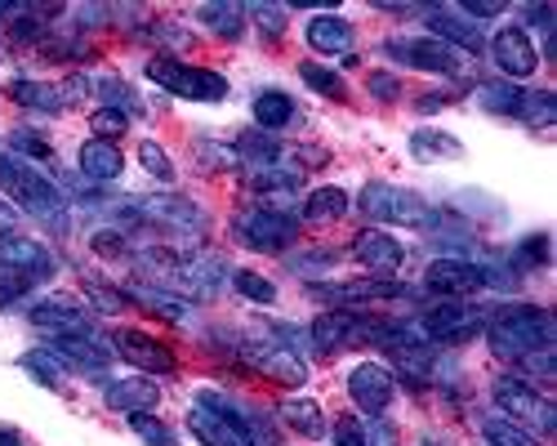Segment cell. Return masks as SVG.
I'll return each mask as SVG.
<instances>
[{
	"mask_svg": "<svg viewBox=\"0 0 557 446\" xmlns=\"http://www.w3.org/2000/svg\"><path fill=\"white\" fill-rule=\"evenodd\" d=\"M0 268L23 273L27 282H45V277H54V255L45 250L40 241L14 233V237H0Z\"/></svg>",
	"mask_w": 557,
	"mask_h": 446,
	"instance_id": "23",
	"label": "cell"
},
{
	"mask_svg": "<svg viewBox=\"0 0 557 446\" xmlns=\"http://www.w3.org/2000/svg\"><path fill=\"white\" fill-rule=\"evenodd\" d=\"M308 45L317 54L352 63V23L344 14H335V10H321L317 18H308Z\"/></svg>",
	"mask_w": 557,
	"mask_h": 446,
	"instance_id": "25",
	"label": "cell"
},
{
	"mask_svg": "<svg viewBox=\"0 0 557 446\" xmlns=\"http://www.w3.org/2000/svg\"><path fill=\"white\" fill-rule=\"evenodd\" d=\"M424 286L433 295H446V299H463V295H478L482 286H508V277L491 273L486 263H473V259H455V255H442L424 268Z\"/></svg>",
	"mask_w": 557,
	"mask_h": 446,
	"instance_id": "8",
	"label": "cell"
},
{
	"mask_svg": "<svg viewBox=\"0 0 557 446\" xmlns=\"http://www.w3.org/2000/svg\"><path fill=\"white\" fill-rule=\"evenodd\" d=\"M491 59L508 80H527L540 67V50H535V40L527 36V27H499L491 36Z\"/></svg>",
	"mask_w": 557,
	"mask_h": 446,
	"instance_id": "15",
	"label": "cell"
},
{
	"mask_svg": "<svg viewBox=\"0 0 557 446\" xmlns=\"http://www.w3.org/2000/svg\"><path fill=\"white\" fill-rule=\"evenodd\" d=\"M197 157H206L210 170H237V165H242V161H237V148H227V144H201Z\"/></svg>",
	"mask_w": 557,
	"mask_h": 446,
	"instance_id": "50",
	"label": "cell"
},
{
	"mask_svg": "<svg viewBox=\"0 0 557 446\" xmlns=\"http://www.w3.org/2000/svg\"><path fill=\"white\" fill-rule=\"evenodd\" d=\"M246 188L255 197H295L304 188V174L295 165H282V161H272V165H250L246 170Z\"/></svg>",
	"mask_w": 557,
	"mask_h": 446,
	"instance_id": "26",
	"label": "cell"
},
{
	"mask_svg": "<svg viewBox=\"0 0 557 446\" xmlns=\"http://www.w3.org/2000/svg\"><path fill=\"white\" fill-rule=\"evenodd\" d=\"M352 259L366 268L370 277H393L397 268L406 263V250H401V241L397 237H388V233H380V228H366V233H357V241H352Z\"/></svg>",
	"mask_w": 557,
	"mask_h": 446,
	"instance_id": "19",
	"label": "cell"
},
{
	"mask_svg": "<svg viewBox=\"0 0 557 446\" xmlns=\"http://www.w3.org/2000/svg\"><path fill=\"white\" fill-rule=\"evenodd\" d=\"M232 148H237V161H246V165H272V161H282V144H276V134H263V129H246Z\"/></svg>",
	"mask_w": 557,
	"mask_h": 446,
	"instance_id": "34",
	"label": "cell"
},
{
	"mask_svg": "<svg viewBox=\"0 0 557 446\" xmlns=\"http://www.w3.org/2000/svg\"><path fill=\"white\" fill-rule=\"evenodd\" d=\"M478 331H486V318L473 308V303H459V299H450V303H433L424 318H420V335L433 344V339H442V344H463V339H473Z\"/></svg>",
	"mask_w": 557,
	"mask_h": 446,
	"instance_id": "11",
	"label": "cell"
},
{
	"mask_svg": "<svg viewBox=\"0 0 557 446\" xmlns=\"http://www.w3.org/2000/svg\"><path fill=\"white\" fill-rule=\"evenodd\" d=\"M366 89H370V95H375L380 103H397V99H401V80H397L393 72H370V76H366Z\"/></svg>",
	"mask_w": 557,
	"mask_h": 446,
	"instance_id": "49",
	"label": "cell"
},
{
	"mask_svg": "<svg viewBox=\"0 0 557 446\" xmlns=\"http://www.w3.org/2000/svg\"><path fill=\"white\" fill-rule=\"evenodd\" d=\"M129 429H134L138 437H144L148 446H178V442H174V433H170L152 411H148V416H129Z\"/></svg>",
	"mask_w": 557,
	"mask_h": 446,
	"instance_id": "45",
	"label": "cell"
},
{
	"mask_svg": "<svg viewBox=\"0 0 557 446\" xmlns=\"http://www.w3.org/2000/svg\"><path fill=\"white\" fill-rule=\"evenodd\" d=\"M197 18L206 32L223 36V40H237L246 32V5H227V0H210V5H197Z\"/></svg>",
	"mask_w": 557,
	"mask_h": 446,
	"instance_id": "31",
	"label": "cell"
},
{
	"mask_svg": "<svg viewBox=\"0 0 557 446\" xmlns=\"http://www.w3.org/2000/svg\"><path fill=\"white\" fill-rule=\"evenodd\" d=\"M410 157L414 161H424V165H437V161H459L463 157V144L459 139H450L446 129H437V125H420L410 134Z\"/></svg>",
	"mask_w": 557,
	"mask_h": 446,
	"instance_id": "28",
	"label": "cell"
},
{
	"mask_svg": "<svg viewBox=\"0 0 557 446\" xmlns=\"http://www.w3.org/2000/svg\"><path fill=\"white\" fill-rule=\"evenodd\" d=\"M103 401H108V411H121V416L129 420V416H148V411H157L161 388H157V380L125 375V380H112V384L103 388Z\"/></svg>",
	"mask_w": 557,
	"mask_h": 446,
	"instance_id": "24",
	"label": "cell"
},
{
	"mask_svg": "<svg viewBox=\"0 0 557 446\" xmlns=\"http://www.w3.org/2000/svg\"><path fill=\"white\" fill-rule=\"evenodd\" d=\"M482 437H486V446H540L535 433H527L522 424L504 420V416H486L482 420Z\"/></svg>",
	"mask_w": 557,
	"mask_h": 446,
	"instance_id": "38",
	"label": "cell"
},
{
	"mask_svg": "<svg viewBox=\"0 0 557 446\" xmlns=\"http://www.w3.org/2000/svg\"><path fill=\"white\" fill-rule=\"evenodd\" d=\"M14 228H18V210L0 197V237H14Z\"/></svg>",
	"mask_w": 557,
	"mask_h": 446,
	"instance_id": "57",
	"label": "cell"
},
{
	"mask_svg": "<svg viewBox=\"0 0 557 446\" xmlns=\"http://www.w3.org/2000/svg\"><path fill=\"white\" fill-rule=\"evenodd\" d=\"M85 295L95 299L99 312H121V308H125V290H116V286H108V282H99V277L85 282Z\"/></svg>",
	"mask_w": 557,
	"mask_h": 446,
	"instance_id": "47",
	"label": "cell"
},
{
	"mask_svg": "<svg viewBox=\"0 0 557 446\" xmlns=\"http://www.w3.org/2000/svg\"><path fill=\"white\" fill-rule=\"evenodd\" d=\"M0 446H23V437L14 429H0Z\"/></svg>",
	"mask_w": 557,
	"mask_h": 446,
	"instance_id": "59",
	"label": "cell"
},
{
	"mask_svg": "<svg viewBox=\"0 0 557 446\" xmlns=\"http://www.w3.org/2000/svg\"><path fill=\"white\" fill-rule=\"evenodd\" d=\"M89 125H95V139L112 144V139H121V134L129 129V112H116V108H99L95 116H89Z\"/></svg>",
	"mask_w": 557,
	"mask_h": 446,
	"instance_id": "44",
	"label": "cell"
},
{
	"mask_svg": "<svg viewBox=\"0 0 557 446\" xmlns=\"http://www.w3.org/2000/svg\"><path fill=\"white\" fill-rule=\"evenodd\" d=\"M232 286H237V295H246L250 303H276V286L259 273H250V268H237L232 273Z\"/></svg>",
	"mask_w": 557,
	"mask_h": 446,
	"instance_id": "41",
	"label": "cell"
},
{
	"mask_svg": "<svg viewBox=\"0 0 557 446\" xmlns=\"http://www.w3.org/2000/svg\"><path fill=\"white\" fill-rule=\"evenodd\" d=\"M459 14H473V18H491V14H504V0H463Z\"/></svg>",
	"mask_w": 557,
	"mask_h": 446,
	"instance_id": "55",
	"label": "cell"
},
{
	"mask_svg": "<svg viewBox=\"0 0 557 446\" xmlns=\"http://www.w3.org/2000/svg\"><path fill=\"white\" fill-rule=\"evenodd\" d=\"M138 161H144V170H148L152 178H161V184H174V161H170V152H165L161 144L144 139V144H138Z\"/></svg>",
	"mask_w": 557,
	"mask_h": 446,
	"instance_id": "42",
	"label": "cell"
},
{
	"mask_svg": "<svg viewBox=\"0 0 557 446\" xmlns=\"http://www.w3.org/2000/svg\"><path fill=\"white\" fill-rule=\"evenodd\" d=\"M384 54L406 63V67H420V72H437V76H455L463 67L459 50H450V45L433 40V36H388L384 40Z\"/></svg>",
	"mask_w": 557,
	"mask_h": 446,
	"instance_id": "9",
	"label": "cell"
},
{
	"mask_svg": "<svg viewBox=\"0 0 557 446\" xmlns=\"http://www.w3.org/2000/svg\"><path fill=\"white\" fill-rule=\"evenodd\" d=\"M50 348L54 357H63L67 371H89V375H103L112 367V348L95 335H50Z\"/></svg>",
	"mask_w": 557,
	"mask_h": 446,
	"instance_id": "20",
	"label": "cell"
},
{
	"mask_svg": "<svg viewBox=\"0 0 557 446\" xmlns=\"http://www.w3.org/2000/svg\"><path fill=\"white\" fill-rule=\"evenodd\" d=\"M246 14H255L259 27L272 32V36H282V32H286V10H282V5H246Z\"/></svg>",
	"mask_w": 557,
	"mask_h": 446,
	"instance_id": "52",
	"label": "cell"
},
{
	"mask_svg": "<svg viewBox=\"0 0 557 446\" xmlns=\"http://www.w3.org/2000/svg\"><path fill=\"white\" fill-rule=\"evenodd\" d=\"M232 233L246 250H259V255H282L295 237H299V219L272 210V206H250L232 219Z\"/></svg>",
	"mask_w": 557,
	"mask_h": 446,
	"instance_id": "7",
	"label": "cell"
},
{
	"mask_svg": "<svg viewBox=\"0 0 557 446\" xmlns=\"http://www.w3.org/2000/svg\"><path fill=\"white\" fill-rule=\"evenodd\" d=\"M76 165L85 178H95V184H112V178H121L125 170V157L116 144H103V139H85L81 152H76Z\"/></svg>",
	"mask_w": 557,
	"mask_h": 446,
	"instance_id": "27",
	"label": "cell"
},
{
	"mask_svg": "<svg viewBox=\"0 0 557 446\" xmlns=\"http://www.w3.org/2000/svg\"><path fill=\"white\" fill-rule=\"evenodd\" d=\"M553 116H557V99L548 95V89H527L518 121H527V125H553Z\"/></svg>",
	"mask_w": 557,
	"mask_h": 446,
	"instance_id": "40",
	"label": "cell"
},
{
	"mask_svg": "<svg viewBox=\"0 0 557 446\" xmlns=\"http://www.w3.org/2000/svg\"><path fill=\"white\" fill-rule=\"evenodd\" d=\"M174 286L183 295H197V299H214L219 286L227 282V263L219 255H178L174 263Z\"/></svg>",
	"mask_w": 557,
	"mask_h": 446,
	"instance_id": "17",
	"label": "cell"
},
{
	"mask_svg": "<svg viewBox=\"0 0 557 446\" xmlns=\"http://www.w3.org/2000/svg\"><path fill=\"white\" fill-rule=\"evenodd\" d=\"M518 268H548V233H531L518 250H513Z\"/></svg>",
	"mask_w": 557,
	"mask_h": 446,
	"instance_id": "46",
	"label": "cell"
},
{
	"mask_svg": "<svg viewBox=\"0 0 557 446\" xmlns=\"http://www.w3.org/2000/svg\"><path fill=\"white\" fill-rule=\"evenodd\" d=\"M495 411H504V420H513L522 424L527 433H553L557 429V411H553V401L544 393H535L522 375H499L495 388Z\"/></svg>",
	"mask_w": 557,
	"mask_h": 446,
	"instance_id": "5",
	"label": "cell"
},
{
	"mask_svg": "<svg viewBox=\"0 0 557 446\" xmlns=\"http://www.w3.org/2000/svg\"><path fill=\"white\" fill-rule=\"evenodd\" d=\"M424 23L433 32V40L450 45V50H469V54H482L486 50V36L473 18H459V10H446V5H429L424 10Z\"/></svg>",
	"mask_w": 557,
	"mask_h": 446,
	"instance_id": "22",
	"label": "cell"
},
{
	"mask_svg": "<svg viewBox=\"0 0 557 446\" xmlns=\"http://www.w3.org/2000/svg\"><path fill=\"white\" fill-rule=\"evenodd\" d=\"M375 331H380V322H366V318H357V312H348V308H335V312H321L308 335H312V344L321 352H339L348 344L375 339Z\"/></svg>",
	"mask_w": 557,
	"mask_h": 446,
	"instance_id": "14",
	"label": "cell"
},
{
	"mask_svg": "<svg viewBox=\"0 0 557 446\" xmlns=\"http://www.w3.org/2000/svg\"><path fill=\"white\" fill-rule=\"evenodd\" d=\"M312 299L326 303H380V299H410L414 290L384 277H361V282H331V286H308Z\"/></svg>",
	"mask_w": 557,
	"mask_h": 446,
	"instance_id": "18",
	"label": "cell"
},
{
	"mask_svg": "<svg viewBox=\"0 0 557 446\" xmlns=\"http://www.w3.org/2000/svg\"><path fill=\"white\" fill-rule=\"evenodd\" d=\"M89 89H99L103 99H112L108 108H116V112H125V108H129V112H138V99L129 95V85H125V80H116V76H89Z\"/></svg>",
	"mask_w": 557,
	"mask_h": 446,
	"instance_id": "43",
	"label": "cell"
},
{
	"mask_svg": "<svg viewBox=\"0 0 557 446\" xmlns=\"http://www.w3.org/2000/svg\"><path fill=\"white\" fill-rule=\"evenodd\" d=\"M282 420H286V429H295L299 437H308V442H317L321 433H326V416H321V407L312 397H290V401H282Z\"/></svg>",
	"mask_w": 557,
	"mask_h": 446,
	"instance_id": "32",
	"label": "cell"
},
{
	"mask_svg": "<svg viewBox=\"0 0 557 446\" xmlns=\"http://www.w3.org/2000/svg\"><path fill=\"white\" fill-rule=\"evenodd\" d=\"M23 5H10V0H0V18H10V14H18Z\"/></svg>",
	"mask_w": 557,
	"mask_h": 446,
	"instance_id": "60",
	"label": "cell"
},
{
	"mask_svg": "<svg viewBox=\"0 0 557 446\" xmlns=\"http://www.w3.org/2000/svg\"><path fill=\"white\" fill-rule=\"evenodd\" d=\"M335 446H370V442H366V429H361L357 416H344V420L335 424Z\"/></svg>",
	"mask_w": 557,
	"mask_h": 446,
	"instance_id": "54",
	"label": "cell"
},
{
	"mask_svg": "<svg viewBox=\"0 0 557 446\" xmlns=\"http://www.w3.org/2000/svg\"><path fill=\"white\" fill-rule=\"evenodd\" d=\"M36 384H45V388H59L63 384V375H67V367H63V357H54L50 348H32V352H23V362H18Z\"/></svg>",
	"mask_w": 557,
	"mask_h": 446,
	"instance_id": "36",
	"label": "cell"
},
{
	"mask_svg": "<svg viewBox=\"0 0 557 446\" xmlns=\"http://www.w3.org/2000/svg\"><path fill=\"white\" fill-rule=\"evenodd\" d=\"M148 80L170 89V95L178 99H193V103H219L227 99V80L210 67H193V63H183V59H170V54H157L148 59Z\"/></svg>",
	"mask_w": 557,
	"mask_h": 446,
	"instance_id": "3",
	"label": "cell"
},
{
	"mask_svg": "<svg viewBox=\"0 0 557 446\" xmlns=\"http://www.w3.org/2000/svg\"><path fill=\"white\" fill-rule=\"evenodd\" d=\"M348 193L344 188H317V193H308V201H304V219L308 223H331V219H344L348 214Z\"/></svg>",
	"mask_w": 557,
	"mask_h": 446,
	"instance_id": "35",
	"label": "cell"
},
{
	"mask_svg": "<svg viewBox=\"0 0 557 446\" xmlns=\"http://www.w3.org/2000/svg\"><path fill=\"white\" fill-rule=\"evenodd\" d=\"M27 318L36 331L50 335H89V308L72 295H45L40 303L27 308Z\"/></svg>",
	"mask_w": 557,
	"mask_h": 446,
	"instance_id": "16",
	"label": "cell"
},
{
	"mask_svg": "<svg viewBox=\"0 0 557 446\" xmlns=\"http://www.w3.org/2000/svg\"><path fill=\"white\" fill-rule=\"evenodd\" d=\"M455 95H429V99H420V112H437L442 103H450Z\"/></svg>",
	"mask_w": 557,
	"mask_h": 446,
	"instance_id": "58",
	"label": "cell"
},
{
	"mask_svg": "<svg viewBox=\"0 0 557 446\" xmlns=\"http://www.w3.org/2000/svg\"><path fill=\"white\" fill-rule=\"evenodd\" d=\"M89 246H95L99 255H129V237H125V233H116V228L95 233V237H89Z\"/></svg>",
	"mask_w": 557,
	"mask_h": 446,
	"instance_id": "53",
	"label": "cell"
},
{
	"mask_svg": "<svg viewBox=\"0 0 557 446\" xmlns=\"http://www.w3.org/2000/svg\"><path fill=\"white\" fill-rule=\"evenodd\" d=\"M125 299H138L144 308L161 312V318H170V322H183V318H188V303H183L178 295H170V290H157V286H129Z\"/></svg>",
	"mask_w": 557,
	"mask_h": 446,
	"instance_id": "37",
	"label": "cell"
},
{
	"mask_svg": "<svg viewBox=\"0 0 557 446\" xmlns=\"http://www.w3.org/2000/svg\"><path fill=\"white\" fill-rule=\"evenodd\" d=\"M361 214L375 219V223H401V228H429L437 219V210L410 188H397V184H366L361 193Z\"/></svg>",
	"mask_w": 557,
	"mask_h": 446,
	"instance_id": "6",
	"label": "cell"
},
{
	"mask_svg": "<svg viewBox=\"0 0 557 446\" xmlns=\"http://www.w3.org/2000/svg\"><path fill=\"white\" fill-rule=\"evenodd\" d=\"M250 112H255V129L276 134V129H286V125L295 121V99H290V95H282V89H263Z\"/></svg>",
	"mask_w": 557,
	"mask_h": 446,
	"instance_id": "30",
	"label": "cell"
},
{
	"mask_svg": "<svg viewBox=\"0 0 557 446\" xmlns=\"http://www.w3.org/2000/svg\"><path fill=\"white\" fill-rule=\"evenodd\" d=\"M299 76L308 89H317V95H326V99H344V76L335 67H321V63H299Z\"/></svg>",
	"mask_w": 557,
	"mask_h": 446,
	"instance_id": "39",
	"label": "cell"
},
{
	"mask_svg": "<svg viewBox=\"0 0 557 446\" xmlns=\"http://www.w3.org/2000/svg\"><path fill=\"white\" fill-rule=\"evenodd\" d=\"M242 357L263 375V380H276L286 388H299L308 384V362L290 348V344H272V339H246L242 344Z\"/></svg>",
	"mask_w": 557,
	"mask_h": 446,
	"instance_id": "10",
	"label": "cell"
},
{
	"mask_svg": "<svg viewBox=\"0 0 557 446\" xmlns=\"http://www.w3.org/2000/svg\"><path fill=\"white\" fill-rule=\"evenodd\" d=\"M10 99H14V103H23V108H32V112H50V116L67 108V99H63V89H59V85L27 80V76L10 80Z\"/></svg>",
	"mask_w": 557,
	"mask_h": 446,
	"instance_id": "29",
	"label": "cell"
},
{
	"mask_svg": "<svg viewBox=\"0 0 557 446\" xmlns=\"http://www.w3.org/2000/svg\"><path fill=\"white\" fill-rule=\"evenodd\" d=\"M0 197H5L14 210H27L40 223H54V228L67 223V193L23 157L0 152Z\"/></svg>",
	"mask_w": 557,
	"mask_h": 446,
	"instance_id": "1",
	"label": "cell"
},
{
	"mask_svg": "<svg viewBox=\"0 0 557 446\" xmlns=\"http://www.w3.org/2000/svg\"><path fill=\"white\" fill-rule=\"evenodd\" d=\"M32 290V282L23 273H10V268H0V308H10L14 299H23Z\"/></svg>",
	"mask_w": 557,
	"mask_h": 446,
	"instance_id": "51",
	"label": "cell"
},
{
	"mask_svg": "<svg viewBox=\"0 0 557 446\" xmlns=\"http://www.w3.org/2000/svg\"><path fill=\"white\" fill-rule=\"evenodd\" d=\"M486 335H491V348L499 357H518L522 362V357H531L540 348H553L557 322H553V312L540 308V303H508L486 322Z\"/></svg>",
	"mask_w": 557,
	"mask_h": 446,
	"instance_id": "2",
	"label": "cell"
},
{
	"mask_svg": "<svg viewBox=\"0 0 557 446\" xmlns=\"http://www.w3.org/2000/svg\"><path fill=\"white\" fill-rule=\"evenodd\" d=\"M348 393H352V401H357L361 411L380 416L388 401H393V393H397V380H393V371L384 362H361L348 375Z\"/></svg>",
	"mask_w": 557,
	"mask_h": 446,
	"instance_id": "21",
	"label": "cell"
},
{
	"mask_svg": "<svg viewBox=\"0 0 557 446\" xmlns=\"http://www.w3.org/2000/svg\"><path fill=\"white\" fill-rule=\"evenodd\" d=\"M188 429L201 446H250V433H246V416L232 411V401L219 397L214 388H206L193 411H188Z\"/></svg>",
	"mask_w": 557,
	"mask_h": 446,
	"instance_id": "4",
	"label": "cell"
},
{
	"mask_svg": "<svg viewBox=\"0 0 557 446\" xmlns=\"http://www.w3.org/2000/svg\"><path fill=\"white\" fill-rule=\"evenodd\" d=\"M308 263H339V250H308V255L290 259L295 273H308Z\"/></svg>",
	"mask_w": 557,
	"mask_h": 446,
	"instance_id": "56",
	"label": "cell"
},
{
	"mask_svg": "<svg viewBox=\"0 0 557 446\" xmlns=\"http://www.w3.org/2000/svg\"><path fill=\"white\" fill-rule=\"evenodd\" d=\"M522 99H527V89L513 85V80H486V85H478V108H486L495 116H518Z\"/></svg>",
	"mask_w": 557,
	"mask_h": 446,
	"instance_id": "33",
	"label": "cell"
},
{
	"mask_svg": "<svg viewBox=\"0 0 557 446\" xmlns=\"http://www.w3.org/2000/svg\"><path fill=\"white\" fill-rule=\"evenodd\" d=\"M129 214L144 223H157L165 233H183V237L206 233V210L193 206L188 197H144L138 206H129Z\"/></svg>",
	"mask_w": 557,
	"mask_h": 446,
	"instance_id": "12",
	"label": "cell"
},
{
	"mask_svg": "<svg viewBox=\"0 0 557 446\" xmlns=\"http://www.w3.org/2000/svg\"><path fill=\"white\" fill-rule=\"evenodd\" d=\"M10 148L23 152V161H27V157H32V161H50V157H54V148L45 144V139H36V134H27V129L10 134Z\"/></svg>",
	"mask_w": 557,
	"mask_h": 446,
	"instance_id": "48",
	"label": "cell"
},
{
	"mask_svg": "<svg viewBox=\"0 0 557 446\" xmlns=\"http://www.w3.org/2000/svg\"><path fill=\"white\" fill-rule=\"evenodd\" d=\"M112 352L116 357H125L129 367H138V371H148V375H174V352L165 348V339H157V335H148V331H129V326H121L116 335H112Z\"/></svg>",
	"mask_w": 557,
	"mask_h": 446,
	"instance_id": "13",
	"label": "cell"
}]
</instances>
